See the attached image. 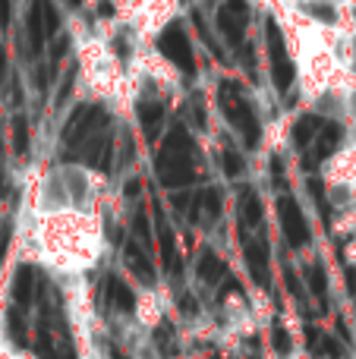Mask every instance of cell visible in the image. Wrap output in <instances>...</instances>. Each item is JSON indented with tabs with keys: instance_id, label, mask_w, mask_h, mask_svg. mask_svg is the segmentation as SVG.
I'll return each instance as SVG.
<instances>
[{
	"instance_id": "cell-6",
	"label": "cell",
	"mask_w": 356,
	"mask_h": 359,
	"mask_svg": "<svg viewBox=\"0 0 356 359\" xmlns=\"http://www.w3.org/2000/svg\"><path fill=\"white\" fill-rule=\"evenodd\" d=\"M243 215H246V221L249 224H256L259 217H262V202H259L256 196H246L243 198Z\"/></svg>"
},
{
	"instance_id": "cell-5",
	"label": "cell",
	"mask_w": 356,
	"mask_h": 359,
	"mask_svg": "<svg viewBox=\"0 0 356 359\" xmlns=\"http://www.w3.org/2000/svg\"><path fill=\"white\" fill-rule=\"evenodd\" d=\"M32 284H35L32 271H29V268H19V271H16V280H13V297H16L19 306H29V299H32Z\"/></svg>"
},
{
	"instance_id": "cell-2",
	"label": "cell",
	"mask_w": 356,
	"mask_h": 359,
	"mask_svg": "<svg viewBox=\"0 0 356 359\" xmlns=\"http://www.w3.org/2000/svg\"><path fill=\"white\" fill-rule=\"evenodd\" d=\"M123 259H126V268H130L142 284H151V280H155V265H151L149 252H145V246H139L132 236L126 240V246H123Z\"/></svg>"
},
{
	"instance_id": "cell-4",
	"label": "cell",
	"mask_w": 356,
	"mask_h": 359,
	"mask_svg": "<svg viewBox=\"0 0 356 359\" xmlns=\"http://www.w3.org/2000/svg\"><path fill=\"white\" fill-rule=\"evenodd\" d=\"M199 278L205 280V284H214L218 278H224V262H221L214 252H208V249L199 259Z\"/></svg>"
},
{
	"instance_id": "cell-7",
	"label": "cell",
	"mask_w": 356,
	"mask_h": 359,
	"mask_svg": "<svg viewBox=\"0 0 356 359\" xmlns=\"http://www.w3.org/2000/svg\"><path fill=\"white\" fill-rule=\"evenodd\" d=\"M309 280H313V290L315 293H325V274H322V268H309Z\"/></svg>"
},
{
	"instance_id": "cell-3",
	"label": "cell",
	"mask_w": 356,
	"mask_h": 359,
	"mask_svg": "<svg viewBox=\"0 0 356 359\" xmlns=\"http://www.w3.org/2000/svg\"><path fill=\"white\" fill-rule=\"evenodd\" d=\"M104 297H107V303L117 306V309H123V312H130V309H132V290H130V287H126L120 278H107V290H104Z\"/></svg>"
},
{
	"instance_id": "cell-1",
	"label": "cell",
	"mask_w": 356,
	"mask_h": 359,
	"mask_svg": "<svg viewBox=\"0 0 356 359\" xmlns=\"http://www.w3.org/2000/svg\"><path fill=\"white\" fill-rule=\"evenodd\" d=\"M281 227H284V236H287L294 246H300V243H306L309 236V227H306V217L300 215V208L294 205V198H284L281 205Z\"/></svg>"
}]
</instances>
